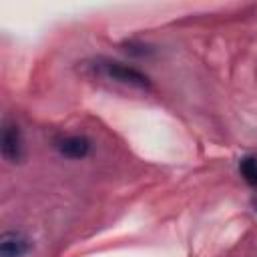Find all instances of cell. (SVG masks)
<instances>
[{"label":"cell","instance_id":"5b68a950","mask_svg":"<svg viewBox=\"0 0 257 257\" xmlns=\"http://www.w3.org/2000/svg\"><path fill=\"white\" fill-rule=\"evenodd\" d=\"M239 171H241L243 179H245L249 185L257 187V159H255V157H245V159H241Z\"/></svg>","mask_w":257,"mask_h":257},{"label":"cell","instance_id":"6da1fadb","mask_svg":"<svg viewBox=\"0 0 257 257\" xmlns=\"http://www.w3.org/2000/svg\"><path fill=\"white\" fill-rule=\"evenodd\" d=\"M94 70H98L106 78H112L116 82H122V84L135 86V88H149L151 86L147 74H143L141 70H137V68H133L128 64L116 62V60H96L94 62Z\"/></svg>","mask_w":257,"mask_h":257},{"label":"cell","instance_id":"3957f363","mask_svg":"<svg viewBox=\"0 0 257 257\" xmlns=\"http://www.w3.org/2000/svg\"><path fill=\"white\" fill-rule=\"evenodd\" d=\"M56 149L60 155L68 159H82L90 151V141L82 135H70V137H62L60 141H56Z\"/></svg>","mask_w":257,"mask_h":257},{"label":"cell","instance_id":"7a4b0ae2","mask_svg":"<svg viewBox=\"0 0 257 257\" xmlns=\"http://www.w3.org/2000/svg\"><path fill=\"white\" fill-rule=\"evenodd\" d=\"M0 147H2V157H4L6 161L18 163V161L22 159L24 143H22V135H20L18 124H14V122H4Z\"/></svg>","mask_w":257,"mask_h":257},{"label":"cell","instance_id":"277c9868","mask_svg":"<svg viewBox=\"0 0 257 257\" xmlns=\"http://www.w3.org/2000/svg\"><path fill=\"white\" fill-rule=\"evenodd\" d=\"M30 249V241L16 231H8L0 237V255L2 257H22Z\"/></svg>","mask_w":257,"mask_h":257}]
</instances>
